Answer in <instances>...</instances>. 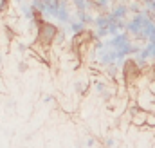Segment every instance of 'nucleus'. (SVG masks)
Wrapping results in <instances>:
<instances>
[{"label": "nucleus", "instance_id": "obj_7", "mask_svg": "<svg viewBox=\"0 0 155 148\" xmlns=\"http://www.w3.org/2000/svg\"><path fill=\"white\" fill-rule=\"evenodd\" d=\"M105 146H107V148H112V146H114V139H112V137H108V139L105 141Z\"/></svg>", "mask_w": 155, "mask_h": 148}, {"label": "nucleus", "instance_id": "obj_2", "mask_svg": "<svg viewBox=\"0 0 155 148\" xmlns=\"http://www.w3.org/2000/svg\"><path fill=\"white\" fill-rule=\"evenodd\" d=\"M58 36V27L49 22H40L38 27V42L40 43H52Z\"/></svg>", "mask_w": 155, "mask_h": 148}, {"label": "nucleus", "instance_id": "obj_1", "mask_svg": "<svg viewBox=\"0 0 155 148\" xmlns=\"http://www.w3.org/2000/svg\"><path fill=\"white\" fill-rule=\"evenodd\" d=\"M146 71H143V65L135 60V58H128L123 62V67H121V74H123V79H124V85L128 89L135 87L139 83V79L143 78V74Z\"/></svg>", "mask_w": 155, "mask_h": 148}, {"label": "nucleus", "instance_id": "obj_3", "mask_svg": "<svg viewBox=\"0 0 155 148\" xmlns=\"http://www.w3.org/2000/svg\"><path fill=\"white\" fill-rule=\"evenodd\" d=\"M108 15H110L114 20L124 22V20L128 18V15H130V11H128V4H126V2H117V4H114Z\"/></svg>", "mask_w": 155, "mask_h": 148}, {"label": "nucleus", "instance_id": "obj_4", "mask_svg": "<svg viewBox=\"0 0 155 148\" xmlns=\"http://www.w3.org/2000/svg\"><path fill=\"white\" fill-rule=\"evenodd\" d=\"M76 18L79 20V22H83L85 25L94 24V16H92V13H90V11H78V9H76Z\"/></svg>", "mask_w": 155, "mask_h": 148}, {"label": "nucleus", "instance_id": "obj_5", "mask_svg": "<svg viewBox=\"0 0 155 148\" xmlns=\"http://www.w3.org/2000/svg\"><path fill=\"white\" fill-rule=\"evenodd\" d=\"M114 4V0H92V5L96 7V9H107V7H110Z\"/></svg>", "mask_w": 155, "mask_h": 148}, {"label": "nucleus", "instance_id": "obj_6", "mask_svg": "<svg viewBox=\"0 0 155 148\" xmlns=\"http://www.w3.org/2000/svg\"><path fill=\"white\" fill-rule=\"evenodd\" d=\"M85 145H87V146H88V148H92V146H94V145H96V139H94V137H88Z\"/></svg>", "mask_w": 155, "mask_h": 148}]
</instances>
